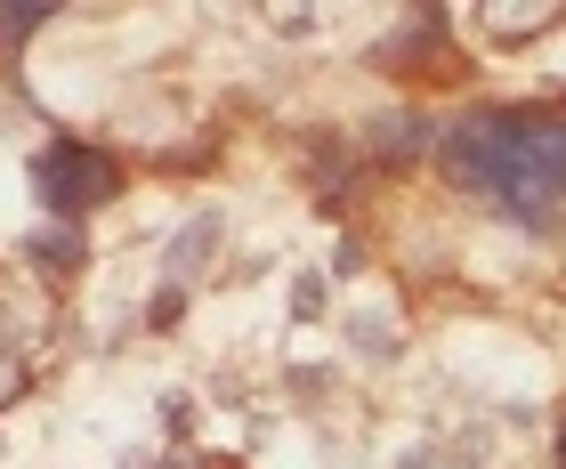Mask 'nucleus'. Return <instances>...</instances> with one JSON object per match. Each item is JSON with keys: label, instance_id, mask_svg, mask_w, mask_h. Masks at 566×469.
<instances>
[{"label": "nucleus", "instance_id": "f03ea898", "mask_svg": "<svg viewBox=\"0 0 566 469\" xmlns=\"http://www.w3.org/2000/svg\"><path fill=\"white\" fill-rule=\"evenodd\" d=\"M33 187H41V202L57 219H82V211H97V202L122 195V170H114V154L65 138V146H49L41 163H33Z\"/></svg>", "mask_w": 566, "mask_h": 469}, {"label": "nucleus", "instance_id": "7ed1b4c3", "mask_svg": "<svg viewBox=\"0 0 566 469\" xmlns=\"http://www.w3.org/2000/svg\"><path fill=\"white\" fill-rule=\"evenodd\" d=\"M211 243H219V219H202V227H187V243H178V275H187L195 259H211Z\"/></svg>", "mask_w": 566, "mask_h": 469}, {"label": "nucleus", "instance_id": "423d86ee", "mask_svg": "<svg viewBox=\"0 0 566 469\" xmlns=\"http://www.w3.org/2000/svg\"><path fill=\"white\" fill-rule=\"evenodd\" d=\"M558 469H566V437H558Z\"/></svg>", "mask_w": 566, "mask_h": 469}, {"label": "nucleus", "instance_id": "f257e3e1", "mask_svg": "<svg viewBox=\"0 0 566 469\" xmlns=\"http://www.w3.org/2000/svg\"><path fill=\"white\" fill-rule=\"evenodd\" d=\"M446 170L510 219H551L566 202V122L558 114H470L446 138Z\"/></svg>", "mask_w": 566, "mask_h": 469}, {"label": "nucleus", "instance_id": "20e7f679", "mask_svg": "<svg viewBox=\"0 0 566 469\" xmlns=\"http://www.w3.org/2000/svg\"><path fill=\"white\" fill-rule=\"evenodd\" d=\"M558 9H494V17H485V24H494V33H518V24H526V33H534V24H551Z\"/></svg>", "mask_w": 566, "mask_h": 469}, {"label": "nucleus", "instance_id": "39448f33", "mask_svg": "<svg viewBox=\"0 0 566 469\" xmlns=\"http://www.w3.org/2000/svg\"><path fill=\"white\" fill-rule=\"evenodd\" d=\"M57 9H0V33H41Z\"/></svg>", "mask_w": 566, "mask_h": 469}]
</instances>
